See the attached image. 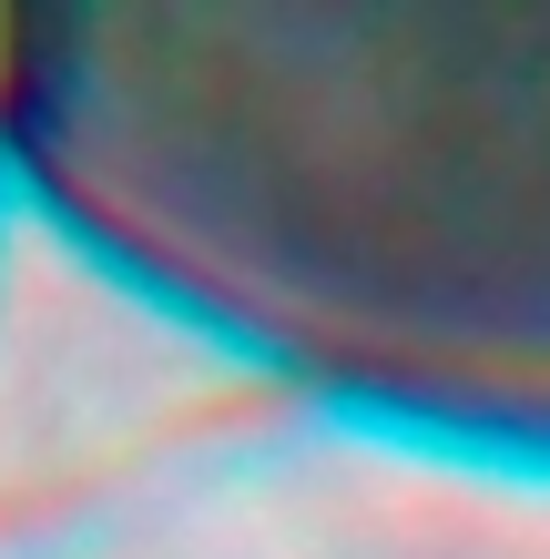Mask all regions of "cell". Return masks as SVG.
Returning <instances> with one entry per match:
<instances>
[{
  "mask_svg": "<svg viewBox=\"0 0 550 559\" xmlns=\"http://www.w3.org/2000/svg\"><path fill=\"white\" fill-rule=\"evenodd\" d=\"M122 254L367 397L550 427V11H133L21 41Z\"/></svg>",
  "mask_w": 550,
  "mask_h": 559,
  "instance_id": "1",
  "label": "cell"
}]
</instances>
